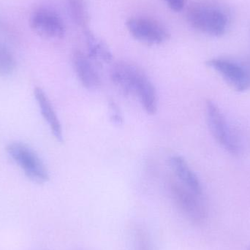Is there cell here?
Returning a JSON list of instances; mask_svg holds the SVG:
<instances>
[{
	"label": "cell",
	"mask_w": 250,
	"mask_h": 250,
	"mask_svg": "<svg viewBox=\"0 0 250 250\" xmlns=\"http://www.w3.org/2000/svg\"><path fill=\"white\" fill-rule=\"evenodd\" d=\"M187 19L194 29L212 37L224 35L230 23L228 10L223 6L209 1L192 3L188 7Z\"/></svg>",
	"instance_id": "obj_1"
},
{
	"label": "cell",
	"mask_w": 250,
	"mask_h": 250,
	"mask_svg": "<svg viewBox=\"0 0 250 250\" xmlns=\"http://www.w3.org/2000/svg\"><path fill=\"white\" fill-rule=\"evenodd\" d=\"M206 117L208 129L218 144L230 154H239L240 145L236 134L218 105L211 100L206 102Z\"/></svg>",
	"instance_id": "obj_2"
},
{
	"label": "cell",
	"mask_w": 250,
	"mask_h": 250,
	"mask_svg": "<svg viewBox=\"0 0 250 250\" xmlns=\"http://www.w3.org/2000/svg\"><path fill=\"white\" fill-rule=\"evenodd\" d=\"M7 151L32 182L38 184L48 182L49 179L48 170L32 148L22 143L15 142L7 146Z\"/></svg>",
	"instance_id": "obj_3"
},
{
	"label": "cell",
	"mask_w": 250,
	"mask_h": 250,
	"mask_svg": "<svg viewBox=\"0 0 250 250\" xmlns=\"http://www.w3.org/2000/svg\"><path fill=\"white\" fill-rule=\"evenodd\" d=\"M207 66L222 76L226 83L237 92L250 89V62L228 58H213Z\"/></svg>",
	"instance_id": "obj_4"
},
{
	"label": "cell",
	"mask_w": 250,
	"mask_h": 250,
	"mask_svg": "<svg viewBox=\"0 0 250 250\" xmlns=\"http://www.w3.org/2000/svg\"><path fill=\"white\" fill-rule=\"evenodd\" d=\"M170 192L176 207L188 220L195 223L205 220L207 208L202 195L195 193L180 182L172 183Z\"/></svg>",
	"instance_id": "obj_5"
},
{
	"label": "cell",
	"mask_w": 250,
	"mask_h": 250,
	"mask_svg": "<svg viewBox=\"0 0 250 250\" xmlns=\"http://www.w3.org/2000/svg\"><path fill=\"white\" fill-rule=\"evenodd\" d=\"M29 25L34 32L47 39H61L65 34L62 19L54 10L39 7L32 12Z\"/></svg>",
	"instance_id": "obj_6"
},
{
	"label": "cell",
	"mask_w": 250,
	"mask_h": 250,
	"mask_svg": "<svg viewBox=\"0 0 250 250\" xmlns=\"http://www.w3.org/2000/svg\"><path fill=\"white\" fill-rule=\"evenodd\" d=\"M126 27L135 39L148 45H159L170 37L163 25L149 18H131L126 21Z\"/></svg>",
	"instance_id": "obj_7"
},
{
	"label": "cell",
	"mask_w": 250,
	"mask_h": 250,
	"mask_svg": "<svg viewBox=\"0 0 250 250\" xmlns=\"http://www.w3.org/2000/svg\"><path fill=\"white\" fill-rule=\"evenodd\" d=\"M143 70L127 62H119L111 67V82L125 95H134L135 86Z\"/></svg>",
	"instance_id": "obj_8"
},
{
	"label": "cell",
	"mask_w": 250,
	"mask_h": 250,
	"mask_svg": "<svg viewBox=\"0 0 250 250\" xmlns=\"http://www.w3.org/2000/svg\"><path fill=\"white\" fill-rule=\"evenodd\" d=\"M75 73L83 87L92 90L100 87L101 76L94 64L93 60L80 51L73 53L72 57Z\"/></svg>",
	"instance_id": "obj_9"
},
{
	"label": "cell",
	"mask_w": 250,
	"mask_h": 250,
	"mask_svg": "<svg viewBox=\"0 0 250 250\" xmlns=\"http://www.w3.org/2000/svg\"><path fill=\"white\" fill-rule=\"evenodd\" d=\"M134 95L138 97L146 112L155 114L157 110V95L155 87L144 71L140 75Z\"/></svg>",
	"instance_id": "obj_10"
},
{
	"label": "cell",
	"mask_w": 250,
	"mask_h": 250,
	"mask_svg": "<svg viewBox=\"0 0 250 250\" xmlns=\"http://www.w3.org/2000/svg\"><path fill=\"white\" fill-rule=\"evenodd\" d=\"M170 164L179 182L198 195H203L202 187L198 176L189 167L186 160L179 155L170 157Z\"/></svg>",
	"instance_id": "obj_11"
},
{
	"label": "cell",
	"mask_w": 250,
	"mask_h": 250,
	"mask_svg": "<svg viewBox=\"0 0 250 250\" xmlns=\"http://www.w3.org/2000/svg\"><path fill=\"white\" fill-rule=\"evenodd\" d=\"M34 92H35V99L38 101V105L41 108L42 117L49 125L53 135L59 142L62 143L64 141L62 128L58 117L53 108L52 104H51V101L41 88H35Z\"/></svg>",
	"instance_id": "obj_12"
},
{
	"label": "cell",
	"mask_w": 250,
	"mask_h": 250,
	"mask_svg": "<svg viewBox=\"0 0 250 250\" xmlns=\"http://www.w3.org/2000/svg\"><path fill=\"white\" fill-rule=\"evenodd\" d=\"M85 35L88 56L98 63H111L113 60L112 53L107 44L89 30L86 31Z\"/></svg>",
	"instance_id": "obj_13"
},
{
	"label": "cell",
	"mask_w": 250,
	"mask_h": 250,
	"mask_svg": "<svg viewBox=\"0 0 250 250\" xmlns=\"http://www.w3.org/2000/svg\"><path fill=\"white\" fill-rule=\"evenodd\" d=\"M16 62L11 51L0 44V76H7L13 73Z\"/></svg>",
	"instance_id": "obj_14"
},
{
	"label": "cell",
	"mask_w": 250,
	"mask_h": 250,
	"mask_svg": "<svg viewBox=\"0 0 250 250\" xmlns=\"http://www.w3.org/2000/svg\"><path fill=\"white\" fill-rule=\"evenodd\" d=\"M75 21L84 28L88 21L87 11L83 0H67Z\"/></svg>",
	"instance_id": "obj_15"
},
{
	"label": "cell",
	"mask_w": 250,
	"mask_h": 250,
	"mask_svg": "<svg viewBox=\"0 0 250 250\" xmlns=\"http://www.w3.org/2000/svg\"><path fill=\"white\" fill-rule=\"evenodd\" d=\"M135 234L137 250H151L148 236L144 230H138Z\"/></svg>",
	"instance_id": "obj_16"
},
{
	"label": "cell",
	"mask_w": 250,
	"mask_h": 250,
	"mask_svg": "<svg viewBox=\"0 0 250 250\" xmlns=\"http://www.w3.org/2000/svg\"><path fill=\"white\" fill-rule=\"evenodd\" d=\"M108 106H109L110 117L111 121L114 124L121 125L123 123V118L118 105L114 101H110Z\"/></svg>",
	"instance_id": "obj_17"
},
{
	"label": "cell",
	"mask_w": 250,
	"mask_h": 250,
	"mask_svg": "<svg viewBox=\"0 0 250 250\" xmlns=\"http://www.w3.org/2000/svg\"><path fill=\"white\" fill-rule=\"evenodd\" d=\"M168 7L175 12H179L185 7L186 0H165Z\"/></svg>",
	"instance_id": "obj_18"
},
{
	"label": "cell",
	"mask_w": 250,
	"mask_h": 250,
	"mask_svg": "<svg viewBox=\"0 0 250 250\" xmlns=\"http://www.w3.org/2000/svg\"><path fill=\"white\" fill-rule=\"evenodd\" d=\"M250 250V248H249V250Z\"/></svg>",
	"instance_id": "obj_19"
}]
</instances>
